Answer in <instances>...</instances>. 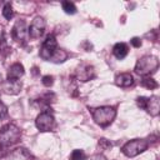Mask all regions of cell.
Masks as SVG:
<instances>
[{"label":"cell","mask_w":160,"mask_h":160,"mask_svg":"<svg viewBox=\"0 0 160 160\" xmlns=\"http://www.w3.org/2000/svg\"><path fill=\"white\" fill-rule=\"evenodd\" d=\"M136 102H138V105H139L140 108H142V109H144L145 102H146V98H145V96H139V98L136 99Z\"/></svg>","instance_id":"obj_23"},{"label":"cell","mask_w":160,"mask_h":160,"mask_svg":"<svg viewBox=\"0 0 160 160\" xmlns=\"http://www.w3.org/2000/svg\"><path fill=\"white\" fill-rule=\"evenodd\" d=\"M35 125L40 131H50L55 128V118L49 110L42 111L38 115Z\"/></svg>","instance_id":"obj_5"},{"label":"cell","mask_w":160,"mask_h":160,"mask_svg":"<svg viewBox=\"0 0 160 160\" xmlns=\"http://www.w3.org/2000/svg\"><path fill=\"white\" fill-rule=\"evenodd\" d=\"M148 141L142 140V139H134V140H130L128 141L122 148H121V151L125 156L128 158H134L141 152H144L146 149H148Z\"/></svg>","instance_id":"obj_4"},{"label":"cell","mask_w":160,"mask_h":160,"mask_svg":"<svg viewBox=\"0 0 160 160\" xmlns=\"http://www.w3.org/2000/svg\"><path fill=\"white\" fill-rule=\"evenodd\" d=\"M45 26H46V22L45 20L41 18V16H36L30 26L28 28V34L31 39H39L44 35V31H45Z\"/></svg>","instance_id":"obj_7"},{"label":"cell","mask_w":160,"mask_h":160,"mask_svg":"<svg viewBox=\"0 0 160 160\" xmlns=\"http://www.w3.org/2000/svg\"><path fill=\"white\" fill-rule=\"evenodd\" d=\"M70 160H86V154L81 149H75L70 154Z\"/></svg>","instance_id":"obj_17"},{"label":"cell","mask_w":160,"mask_h":160,"mask_svg":"<svg viewBox=\"0 0 160 160\" xmlns=\"http://www.w3.org/2000/svg\"><path fill=\"white\" fill-rule=\"evenodd\" d=\"M11 35H12L14 40H16L18 42H25L26 36L29 34H28V26H26V22L24 19H20L14 24Z\"/></svg>","instance_id":"obj_8"},{"label":"cell","mask_w":160,"mask_h":160,"mask_svg":"<svg viewBox=\"0 0 160 160\" xmlns=\"http://www.w3.org/2000/svg\"><path fill=\"white\" fill-rule=\"evenodd\" d=\"M129 52V48L125 42H116L112 48V54L118 59H124Z\"/></svg>","instance_id":"obj_14"},{"label":"cell","mask_w":160,"mask_h":160,"mask_svg":"<svg viewBox=\"0 0 160 160\" xmlns=\"http://www.w3.org/2000/svg\"><path fill=\"white\" fill-rule=\"evenodd\" d=\"M130 42H131V45H132L134 48H140V46H141V39H140V38H132V39L130 40Z\"/></svg>","instance_id":"obj_22"},{"label":"cell","mask_w":160,"mask_h":160,"mask_svg":"<svg viewBox=\"0 0 160 160\" xmlns=\"http://www.w3.org/2000/svg\"><path fill=\"white\" fill-rule=\"evenodd\" d=\"M58 41H56V38L54 35H48L46 39L44 40L42 45H41V49H40V56L41 59L44 60H50V58L52 56V54L55 52V50L58 49Z\"/></svg>","instance_id":"obj_6"},{"label":"cell","mask_w":160,"mask_h":160,"mask_svg":"<svg viewBox=\"0 0 160 160\" xmlns=\"http://www.w3.org/2000/svg\"><path fill=\"white\" fill-rule=\"evenodd\" d=\"M75 78L80 81H82V82L89 81V80L95 78V70L89 64H81L75 70Z\"/></svg>","instance_id":"obj_9"},{"label":"cell","mask_w":160,"mask_h":160,"mask_svg":"<svg viewBox=\"0 0 160 160\" xmlns=\"http://www.w3.org/2000/svg\"><path fill=\"white\" fill-rule=\"evenodd\" d=\"M66 59H68V52H66L64 49L58 48V49L55 50V52L52 54V56L50 58L49 61L55 62V64H59V62H64Z\"/></svg>","instance_id":"obj_15"},{"label":"cell","mask_w":160,"mask_h":160,"mask_svg":"<svg viewBox=\"0 0 160 160\" xmlns=\"http://www.w3.org/2000/svg\"><path fill=\"white\" fill-rule=\"evenodd\" d=\"M141 85L144 86V88H146V89H156L158 88V82L152 79V78H144L142 80H141Z\"/></svg>","instance_id":"obj_19"},{"label":"cell","mask_w":160,"mask_h":160,"mask_svg":"<svg viewBox=\"0 0 160 160\" xmlns=\"http://www.w3.org/2000/svg\"><path fill=\"white\" fill-rule=\"evenodd\" d=\"M115 84L120 88H128L134 84V78L130 72H120L115 76Z\"/></svg>","instance_id":"obj_12"},{"label":"cell","mask_w":160,"mask_h":160,"mask_svg":"<svg viewBox=\"0 0 160 160\" xmlns=\"http://www.w3.org/2000/svg\"><path fill=\"white\" fill-rule=\"evenodd\" d=\"M159 68V60L154 55H145L140 58L135 64V72L141 76H149Z\"/></svg>","instance_id":"obj_2"},{"label":"cell","mask_w":160,"mask_h":160,"mask_svg":"<svg viewBox=\"0 0 160 160\" xmlns=\"http://www.w3.org/2000/svg\"><path fill=\"white\" fill-rule=\"evenodd\" d=\"M144 109L151 115V116H158L160 112V99L158 95H152L150 98H146V102Z\"/></svg>","instance_id":"obj_11"},{"label":"cell","mask_w":160,"mask_h":160,"mask_svg":"<svg viewBox=\"0 0 160 160\" xmlns=\"http://www.w3.org/2000/svg\"><path fill=\"white\" fill-rule=\"evenodd\" d=\"M61 6H62V10H64L66 14H69V15H74V14L76 12V6H75V4L71 2V1H62Z\"/></svg>","instance_id":"obj_16"},{"label":"cell","mask_w":160,"mask_h":160,"mask_svg":"<svg viewBox=\"0 0 160 160\" xmlns=\"http://www.w3.org/2000/svg\"><path fill=\"white\" fill-rule=\"evenodd\" d=\"M24 66L20 62H15L12 64L9 70H8V79H14V80H19L20 76L24 75Z\"/></svg>","instance_id":"obj_13"},{"label":"cell","mask_w":160,"mask_h":160,"mask_svg":"<svg viewBox=\"0 0 160 160\" xmlns=\"http://www.w3.org/2000/svg\"><path fill=\"white\" fill-rule=\"evenodd\" d=\"M41 82H42V85H44V86L50 88V86L54 84V78H52L51 75H45V76H42Z\"/></svg>","instance_id":"obj_20"},{"label":"cell","mask_w":160,"mask_h":160,"mask_svg":"<svg viewBox=\"0 0 160 160\" xmlns=\"http://www.w3.org/2000/svg\"><path fill=\"white\" fill-rule=\"evenodd\" d=\"M21 90V82L20 80L8 79L1 84V91L8 95H15Z\"/></svg>","instance_id":"obj_10"},{"label":"cell","mask_w":160,"mask_h":160,"mask_svg":"<svg viewBox=\"0 0 160 160\" xmlns=\"http://www.w3.org/2000/svg\"><path fill=\"white\" fill-rule=\"evenodd\" d=\"M21 138L20 129L14 124H6L0 129V146L6 148L16 144Z\"/></svg>","instance_id":"obj_1"},{"label":"cell","mask_w":160,"mask_h":160,"mask_svg":"<svg viewBox=\"0 0 160 160\" xmlns=\"http://www.w3.org/2000/svg\"><path fill=\"white\" fill-rule=\"evenodd\" d=\"M116 116V110L112 106H100L92 109V119L100 126H109Z\"/></svg>","instance_id":"obj_3"},{"label":"cell","mask_w":160,"mask_h":160,"mask_svg":"<svg viewBox=\"0 0 160 160\" xmlns=\"http://www.w3.org/2000/svg\"><path fill=\"white\" fill-rule=\"evenodd\" d=\"M8 115V106L0 100V119L5 118Z\"/></svg>","instance_id":"obj_21"},{"label":"cell","mask_w":160,"mask_h":160,"mask_svg":"<svg viewBox=\"0 0 160 160\" xmlns=\"http://www.w3.org/2000/svg\"><path fill=\"white\" fill-rule=\"evenodd\" d=\"M2 16L6 19V20H10L12 16H14V10H12V6L10 2H6L2 8Z\"/></svg>","instance_id":"obj_18"},{"label":"cell","mask_w":160,"mask_h":160,"mask_svg":"<svg viewBox=\"0 0 160 160\" xmlns=\"http://www.w3.org/2000/svg\"><path fill=\"white\" fill-rule=\"evenodd\" d=\"M94 160H105V159H104L102 156H99V155H98V156H95V158H94Z\"/></svg>","instance_id":"obj_24"}]
</instances>
